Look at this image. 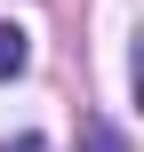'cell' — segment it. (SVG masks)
<instances>
[{
    "label": "cell",
    "instance_id": "6da1fadb",
    "mask_svg": "<svg viewBox=\"0 0 144 152\" xmlns=\"http://www.w3.org/2000/svg\"><path fill=\"white\" fill-rule=\"evenodd\" d=\"M24 64H32V32H24V24H0V80L24 72Z\"/></svg>",
    "mask_w": 144,
    "mask_h": 152
},
{
    "label": "cell",
    "instance_id": "7a4b0ae2",
    "mask_svg": "<svg viewBox=\"0 0 144 152\" xmlns=\"http://www.w3.org/2000/svg\"><path fill=\"white\" fill-rule=\"evenodd\" d=\"M88 152H128V144H120V128H112V120H88Z\"/></svg>",
    "mask_w": 144,
    "mask_h": 152
},
{
    "label": "cell",
    "instance_id": "3957f363",
    "mask_svg": "<svg viewBox=\"0 0 144 152\" xmlns=\"http://www.w3.org/2000/svg\"><path fill=\"white\" fill-rule=\"evenodd\" d=\"M0 152H48V136H8Z\"/></svg>",
    "mask_w": 144,
    "mask_h": 152
}]
</instances>
